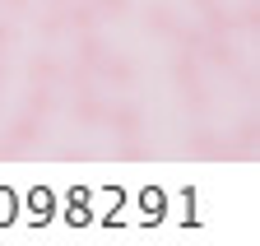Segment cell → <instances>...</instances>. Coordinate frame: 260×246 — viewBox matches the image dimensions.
I'll return each instance as SVG.
<instances>
[{
    "label": "cell",
    "instance_id": "obj_10",
    "mask_svg": "<svg viewBox=\"0 0 260 246\" xmlns=\"http://www.w3.org/2000/svg\"><path fill=\"white\" fill-rule=\"evenodd\" d=\"M172 79L186 88V84H200V60H195V51H177L172 60Z\"/></svg>",
    "mask_w": 260,
    "mask_h": 246
},
{
    "label": "cell",
    "instance_id": "obj_3",
    "mask_svg": "<svg viewBox=\"0 0 260 246\" xmlns=\"http://www.w3.org/2000/svg\"><path fill=\"white\" fill-rule=\"evenodd\" d=\"M65 28L79 38V33H93L98 28V10H93V0H70L65 5Z\"/></svg>",
    "mask_w": 260,
    "mask_h": 246
},
{
    "label": "cell",
    "instance_id": "obj_19",
    "mask_svg": "<svg viewBox=\"0 0 260 246\" xmlns=\"http://www.w3.org/2000/svg\"><path fill=\"white\" fill-rule=\"evenodd\" d=\"M190 5H195V10H209V5H214V0H190Z\"/></svg>",
    "mask_w": 260,
    "mask_h": 246
},
{
    "label": "cell",
    "instance_id": "obj_6",
    "mask_svg": "<svg viewBox=\"0 0 260 246\" xmlns=\"http://www.w3.org/2000/svg\"><path fill=\"white\" fill-rule=\"evenodd\" d=\"M200 56L209 60V65H223V70H233V65H237V51L228 47V38H209V33H205V42H200Z\"/></svg>",
    "mask_w": 260,
    "mask_h": 246
},
{
    "label": "cell",
    "instance_id": "obj_12",
    "mask_svg": "<svg viewBox=\"0 0 260 246\" xmlns=\"http://www.w3.org/2000/svg\"><path fill=\"white\" fill-rule=\"evenodd\" d=\"M75 121H84V126H98V121H103V107H98L93 93H79L75 98Z\"/></svg>",
    "mask_w": 260,
    "mask_h": 246
},
{
    "label": "cell",
    "instance_id": "obj_4",
    "mask_svg": "<svg viewBox=\"0 0 260 246\" xmlns=\"http://www.w3.org/2000/svg\"><path fill=\"white\" fill-rule=\"evenodd\" d=\"M93 75H103L107 84H116V88H125L130 79H135V65H130V60H125V56H103V60H98V65H93Z\"/></svg>",
    "mask_w": 260,
    "mask_h": 246
},
{
    "label": "cell",
    "instance_id": "obj_18",
    "mask_svg": "<svg viewBox=\"0 0 260 246\" xmlns=\"http://www.w3.org/2000/svg\"><path fill=\"white\" fill-rule=\"evenodd\" d=\"M0 10H5V14H23L28 0H0Z\"/></svg>",
    "mask_w": 260,
    "mask_h": 246
},
{
    "label": "cell",
    "instance_id": "obj_13",
    "mask_svg": "<svg viewBox=\"0 0 260 246\" xmlns=\"http://www.w3.org/2000/svg\"><path fill=\"white\" fill-rule=\"evenodd\" d=\"M98 19H125L130 14V0H93Z\"/></svg>",
    "mask_w": 260,
    "mask_h": 246
},
{
    "label": "cell",
    "instance_id": "obj_15",
    "mask_svg": "<svg viewBox=\"0 0 260 246\" xmlns=\"http://www.w3.org/2000/svg\"><path fill=\"white\" fill-rule=\"evenodd\" d=\"M233 23H237V28H246V33H251V28H260V5H255V0H246V5L233 14Z\"/></svg>",
    "mask_w": 260,
    "mask_h": 246
},
{
    "label": "cell",
    "instance_id": "obj_14",
    "mask_svg": "<svg viewBox=\"0 0 260 246\" xmlns=\"http://www.w3.org/2000/svg\"><path fill=\"white\" fill-rule=\"evenodd\" d=\"M60 28H65V10H47V14L38 19V33H42V38H56Z\"/></svg>",
    "mask_w": 260,
    "mask_h": 246
},
{
    "label": "cell",
    "instance_id": "obj_1",
    "mask_svg": "<svg viewBox=\"0 0 260 246\" xmlns=\"http://www.w3.org/2000/svg\"><path fill=\"white\" fill-rule=\"evenodd\" d=\"M103 126H107L116 139H140L144 112H140L135 102H112V107H103Z\"/></svg>",
    "mask_w": 260,
    "mask_h": 246
},
{
    "label": "cell",
    "instance_id": "obj_7",
    "mask_svg": "<svg viewBox=\"0 0 260 246\" xmlns=\"http://www.w3.org/2000/svg\"><path fill=\"white\" fill-rule=\"evenodd\" d=\"M56 79H60V60L56 56L42 51V56L28 60V84H56Z\"/></svg>",
    "mask_w": 260,
    "mask_h": 246
},
{
    "label": "cell",
    "instance_id": "obj_16",
    "mask_svg": "<svg viewBox=\"0 0 260 246\" xmlns=\"http://www.w3.org/2000/svg\"><path fill=\"white\" fill-rule=\"evenodd\" d=\"M190 139H195V144H190V149H195V153H205V158H214V153H218V144H214V139H218V135H214V130H195V135H190Z\"/></svg>",
    "mask_w": 260,
    "mask_h": 246
},
{
    "label": "cell",
    "instance_id": "obj_8",
    "mask_svg": "<svg viewBox=\"0 0 260 246\" xmlns=\"http://www.w3.org/2000/svg\"><path fill=\"white\" fill-rule=\"evenodd\" d=\"M200 19H205V33H209V38H228V33H237L233 10H218V5H209V10H200Z\"/></svg>",
    "mask_w": 260,
    "mask_h": 246
},
{
    "label": "cell",
    "instance_id": "obj_9",
    "mask_svg": "<svg viewBox=\"0 0 260 246\" xmlns=\"http://www.w3.org/2000/svg\"><path fill=\"white\" fill-rule=\"evenodd\" d=\"M28 112H32V116H51V112H56L51 84H28Z\"/></svg>",
    "mask_w": 260,
    "mask_h": 246
},
{
    "label": "cell",
    "instance_id": "obj_2",
    "mask_svg": "<svg viewBox=\"0 0 260 246\" xmlns=\"http://www.w3.org/2000/svg\"><path fill=\"white\" fill-rule=\"evenodd\" d=\"M32 139H42V116L23 112L14 126L5 130V144H0V153H14V149H23V144H32Z\"/></svg>",
    "mask_w": 260,
    "mask_h": 246
},
{
    "label": "cell",
    "instance_id": "obj_5",
    "mask_svg": "<svg viewBox=\"0 0 260 246\" xmlns=\"http://www.w3.org/2000/svg\"><path fill=\"white\" fill-rule=\"evenodd\" d=\"M144 28H149V33H158V38L177 33V10H172V5H144Z\"/></svg>",
    "mask_w": 260,
    "mask_h": 246
},
{
    "label": "cell",
    "instance_id": "obj_17",
    "mask_svg": "<svg viewBox=\"0 0 260 246\" xmlns=\"http://www.w3.org/2000/svg\"><path fill=\"white\" fill-rule=\"evenodd\" d=\"M10 42H14V23H10V19H0V51H5Z\"/></svg>",
    "mask_w": 260,
    "mask_h": 246
},
{
    "label": "cell",
    "instance_id": "obj_11",
    "mask_svg": "<svg viewBox=\"0 0 260 246\" xmlns=\"http://www.w3.org/2000/svg\"><path fill=\"white\" fill-rule=\"evenodd\" d=\"M107 56V47L98 42L93 33H79V47H75V60H84V65H98V60Z\"/></svg>",
    "mask_w": 260,
    "mask_h": 246
}]
</instances>
